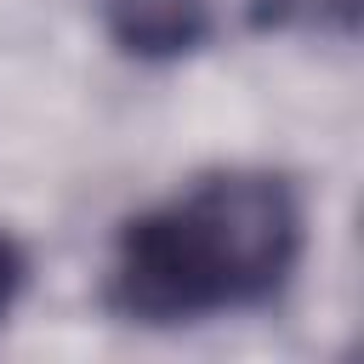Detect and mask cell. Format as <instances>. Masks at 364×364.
Instances as JSON below:
<instances>
[{"mask_svg": "<svg viewBox=\"0 0 364 364\" xmlns=\"http://www.w3.org/2000/svg\"><path fill=\"white\" fill-rule=\"evenodd\" d=\"M250 23L262 34H353L358 0H250Z\"/></svg>", "mask_w": 364, "mask_h": 364, "instance_id": "cell-3", "label": "cell"}, {"mask_svg": "<svg viewBox=\"0 0 364 364\" xmlns=\"http://www.w3.org/2000/svg\"><path fill=\"white\" fill-rule=\"evenodd\" d=\"M301 239V199L284 176L210 171L114 233L102 301L154 330L245 313L290 284Z\"/></svg>", "mask_w": 364, "mask_h": 364, "instance_id": "cell-1", "label": "cell"}, {"mask_svg": "<svg viewBox=\"0 0 364 364\" xmlns=\"http://www.w3.org/2000/svg\"><path fill=\"white\" fill-rule=\"evenodd\" d=\"M102 28L136 63H176L210 40V0H102Z\"/></svg>", "mask_w": 364, "mask_h": 364, "instance_id": "cell-2", "label": "cell"}, {"mask_svg": "<svg viewBox=\"0 0 364 364\" xmlns=\"http://www.w3.org/2000/svg\"><path fill=\"white\" fill-rule=\"evenodd\" d=\"M23 273H28V262H23L17 239L0 233V324H6V313L17 307V296H23Z\"/></svg>", "mask_w": 364, "mask_h": 364, "instance_id": "cell-4", "label": "cell"}]
</instances>
